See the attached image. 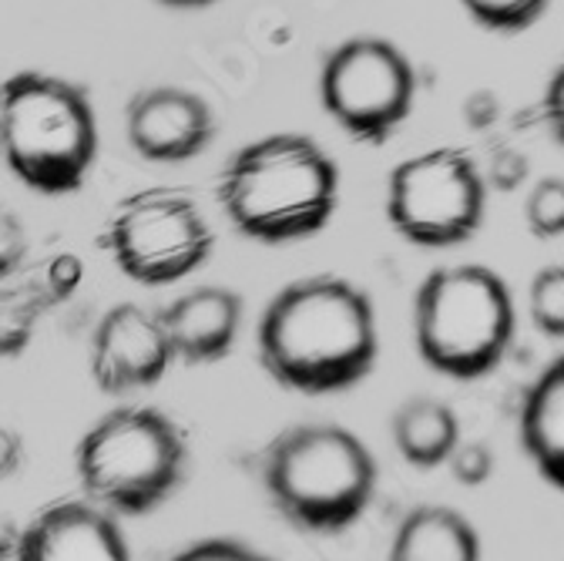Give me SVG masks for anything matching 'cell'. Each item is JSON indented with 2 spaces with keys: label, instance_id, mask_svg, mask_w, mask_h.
Masks as SVG:
<instances>
[{
  "label": "cell",
  "instance_id": "obj_21",
  "mask_svg": "<svg viewBox=\"0 0 564 561\" xmlns=\"http://www.w3.org/2000/svg\"><path fill=\"white\" fill-rule=\"evenodd\" d=\"M82 279H85L82 259L70 256V252H61V256H54V259L44 262L37 283H41V290L47 293V300L54 306V303H61L67 296H75V290L82 287Z\"/></svg>",
  "mask_w": 564,
  "mask_h": 561
},
{
  "label": "cell",
  "instance_id": "obj_18",
  "mask_svg": "<svg viewBox=\"0 0 564 561\" xmlns=\"http://www.w3.org/2000/svg\"><path fill=\"white\" fill-rule=\"evenodd\" d=\"M528 310H531V323L544 336L564 339V266H544L534 272Z\"/></svg>",
  "mask_w": 564,
  "mask_h": 561
},
{
  "label": "cell",
  "instance_id": "obj_16",
  "mask_svg": "<svg viewBox=\"0 0 564 561\" xmlns=\"http://www.w3.org/2000/svg\"><path fill=\"white\" fill-rule=\"evenodd\" d=\"M393 441L406 464L420 471L441 467L460 441L457 413L441 400L413 397L393 413Z\"/></svg>",
  "mask_w": 564,
  "mask_h": 561
},
{
  "label": "cell",
  "instance_id": "obj_2",
  "mask_svg": "<svg viewBox=\"0 0 564 561\" xmlns=\"http://www.w3.org/2000/svg\"><path fill=\"white\" fill-rule=\"evenodd\" d=\"M219 202L246 239L269 246L310 239L339 205V169L310 134H265L229 159Z\"/></svg>",
  "mask_w": 564,
  "mask_h": 561
},
{
  "label": "cell",
  "instance_id": "obj_19",
  "mask_svg": "<svg viewBox=\"0 0 564 561\" xmlns=\"http://www.w3.org/2000/svg\"><path fill=\"white\" fill-rule=\"evenodd\" d=\"M460 4L480 28L518 34L544 18L551 0H460Z\"/></svg>",
  "mask_w": 564,
  "mask_h": 561
},
{
  "label": "cell",
  "instance_id": "obj_10",
  "mask_svg": "<svg viewBox=\"0 0 564 561\" xmlns=\"http://www.w3.org/2000/svg\"><path fill=\"white\" fill-rule=\"evenodd\" d=\"M172 346L159 313L138 303L111 306L91 336V377L105 393L155 387L172 367Z\"/></svg>",
  "mask_w": 564,
  "mask_h": 561
},
{
  "label": "cell",
  "instance_id": "obj_11",
  "mask_svg": "<svg viewBox=\"0 0 564 561\" xmlns=\"http://www.w3.org/2000/svg\"><path fill=\"white\" fill-rule=\"evenodd\" d=\"M216 115L188 88H145L128 101V142L149 162H185L208 149Z\"/></svg>",
  "mask_w": 564,
  "mask_h": 561
},
{
  "label": "cell",
  "instance_id": "obj_8",
  "mask_svg": "<svg viewBox=\"0 0 564 561\" xmlns=\"http://www.w3.org/2000/svg\"><path fill=\"white\" fill-rule=\"evenodd\" d=\"M487 188L464 149H431L400 162L387 185V219L413 246L467 242L484 219Z\"/></svg>",
  "mask_w": 564,
  "mask_h": 561
},
{
  "label": "cell",
  "instance_id": "obj_22",
  "mask_svg": "<svg viewBox=\"0 0 564 561\" xmlns=\"http://www.w3.org/2000/svg\"><path fill=\"white\" fill-rule=\"evenodd\" d=\"M447 464H451V474H454L464 487H477V484H484V481L494 474V454H490V447L480 444V441H470V444H460V441H457V447L451 451Z\"/></svg>",
  "mask_w": 564,
  "mask_h": 561
},
{
  "label": "cell",
  "instance_id": "obj_9",
  "mask_svg": "<svg viewBox=\"0 0 564 561\" xmlns=\"http://www.w3.org/2000/svg\"><path fill=\"white\" fill-rule=\"evenodd\" d=\"M319 98L346 134L367 145H383L413 108V64L383 37H349L329 51L323 64Z\"/></svg>",
  "mask_w": 564,
  "mask_h": 561
},
{
  "label": "cell",
  "instance_id": "obj_23",
  "mask_svg": "<svg viewBox=\"0 0 564 561\" xmlns=\"http://www.w3.org/2000/svg\"><path fill=\"white\" fill-rule=\"evenodd\" d=\"M24 256H28V236L21 219L8 213V208H0V283L24 266Z\"/></svg>",
  "mask_w": 564,
  "mask_h": 561
},
{
  "label": "cell",
  "instance_id": "obj_3",
  "mask_svg": "<svg viewBox=\"0 0 564 561\" xmlns=\"http://www.w3.org/2000/svg\"><path fill=\"white\" fill-rule=\"evenodd\" d=\"M262 484L272 508L293 528L336 535L373 505L377 461L346 428L300 424L265 447Z\"/></svg>",
  "mask_w": 564,
  "mask_h": 561
},
{
  "label": "cell",
  "instance_id": "obj_7",
  "mask_svg": "<svg viewBox=\"0 0 564 561\" xmlns=\"http://www.w3.org/2000/svg\"><path fill=\"white\" fill-rule=\"evenodd\" d=\"M115 266L141 287H169L202 269L216 236L202 208L178 188H141L128 195L105 229Z\"/></svg>",
  "mask_w": 564,
  "mask_h": 561
},
{
  "label": "cell",
  "instance_id": "obj_13",
  "mask_svg": "<svg viewBox=\"0 0 564 561\" xmlns=\"http://www.w3.org/2000/svg\"><path fill=\"white\" fill-rule=\"evenodd\" d=\"M172 357L182 364H216L232 354L242 326V296L226 287H198L159 313Z\"/></svg>",
  "mask_w": 564,
  "mask_h": 561
},
{
  "label": "cell",
  "instance_id": "obj_17",
  "mask_svg": "<svg viewBox=\"0 0 564 561\" xmlns=\"http://www.w3.org/2000/svg\"><path fill=\"white\" fill-rule=\"evenodd\" d=\"M47 310H51V300L41 290L37 279L11 287V290H0V360H11V357L24 354L37 320Z\"/></svg>",
  "mask_w": 564,
  "mask_h": 561
},
{
  "label": "cell",
  "instance_id": "obj_1",
  "mask_svg": "<svg viewBox=\"0 0 564 561\" xmlns=\"http://www.w3.org/2000/svg\"><path fill=\"white\" fill-rule=\"evenodd\" d=\"M256 336L262 370L310 397L367 380L380 349L370 296L343 276H306L279 290Z\"/></svg>",
  "mask_w": 564,
  "mask_h": 561
},
{
  "label": "cell",
  "instance_id": "obj_12",
  "mask_svg": "<svg viewBox=\"0 0 564 561\" xmlns=\"http://www.w3.org/2000/svg\"><path fill=\"white\" fill-rule=\"evenodd\" d=\"M21 561H128V541L118 521L98 501H57L44 508L21 535Z\"/></svg>",
  "mask_w": 564,
  "mask_h": 561
},
{
  "label": "cell",
  "instance_id": "obj_6",
  "mask_svg": "<svg viewBox=\"0 0 564 561\" xmlns=\"http://www.w3.org/2000/svg\"><path fill=\"white\" fill-rule=\"evenodd\" d=\"M75 467L85 495L118 515H149L185 481L188 444L159 407H118L78 441Z\"/></svg>",
  "mask_w": 564,
  "mask_h": 561
},
{
  "label": "cell",
  "instance_id": "obj_15",
  "mask_svg": "<svg viewBox=\"0 0 564 561\" xmlns=\"http://www.w3.org/2000/svg\"><path fill=\"white\" fill-rule=\"evenodd\" d=\"M390 558L393 561H477L480 538L460 511L427 505L403 518Z\"/></svg>",
  "mask_w": 564,
  "mask_h": 561
},
{
  "label": "cell",
  "instance_id": "obj_20",
  "mask_svg": "<svg viewBox=\"0 0 564 561\" xmlns=\"http://www.w3.org/2000/svg\"><path fill=\"white\" fill-rule=\"evenodd\" d=\"M524 219L531 236L538 239L564 236V179H541L531 188L524 202Z\"/></svg>",
  "mask_w": 564,
  "mask_h": 561
},
{
  "label": "cell",
  "instance_id": "obj_25",
  "mask_svg": "<svg viewBox=\"0 0 564 561\" xmlns=\"http://www.w3.org/2000/svg\"><path fill=\"white\" fill-rule=\"evenodd\" d=\"M544 121L551 134L564 145V61L557 64V72L551 75L547 91H544Z\"/></svg>",
  "mask_w": 564,
  "mask_h": 561
},
{
  "label": "cell",
  "instance_id": "obj_24",
  "mask_svg": "<svg viewBox=\"0 0 564 561\" xmlns=\"http://www.w3.org/2000/svg\"><path fill=\"white\" fill-rule=\"evenodd\" d=\"M259 561L262 554L239 544V541H229V538H212V541H198V544H188L185 551L175 554V561Z\"/></svg>",
  "mask_w": 564,
  "mask_h": 561
},
{
  "label": "cell",
  "instance_id": "obj_5",
  "mask_svg": "<svg viewBox=\"0 0 564 561\" xmlns=\"http://www.w3.org/2000/svg\"><path fill=\"white\" fill-rule=\"evenodd\" d=\"M514 296L487 266L427 272L413 296V339L423 364L454 380L490 374L514 339Z\"/></svg>",
  "mask_w": 564,
  "mask_h": 561
},
{
  "label": "cell",
  "instance_id": "obj_26",
  "mask_svg": "<svg viewBox=\"0 0 564 561\" xmlns=\"http://www.w3.org/2000/svg\"><path fill=\"white\" fill-rule=\"evenodd\" d=\"M24 464V441L21 434L0 428V481H8L21 471Z\"/></svg>",
  "mask_w": 564,
  "mask_h": 561
},
{
  "label": "cell",
  "instance_id": "obj_14",
  "mask_svg": "<svg viewBox=\"0 0 564 561\" xmlns=\"http://www.w3.org/2000/svg\"><path fill=\"white\" fill-rule=\"evenodd\" d=\"M521 447L538 474L564 490V357H557L524 397Z\"/></svg>",
  "mask_w": 564,
  "mask_h": 561
},
{
  "label": "cell",
  "instance_id": "obj_27",
  "mask_svg": "<svg viewBox=\"0 0 564 561\" xmlns=\"http://www.w3.org/2000/svg\"><path fill=\"white\" fill-rule=\"evenodd\" d=\"M165 8H178V11H195V8H208L216 4V0H159Z\"/></svg>",
  "mask_w": 564,
  "mask_h": 561
},
{
  "label": "cell",
  "instance_id": "obj_4",
  "mask_svg": "<svg viewBox=\"0 0 564 561\" xmlns=\"http://www.w3.org/2000/svg\"><path fill=\"white\" fill-rule=\"evenodd\" d=\"M0 159L34 192H78L98 159L88 91L44 72L0 82Z\"/></svg>",
  "mask_w": 564,
  "mask_h": 561
}]
</instances>
